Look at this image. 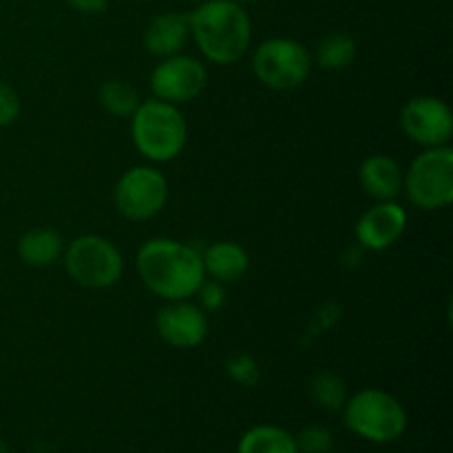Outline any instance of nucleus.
I'll list each match as a JSON object with an SVG mask.
<instances>
[{
	"instance_id": "nucleus-1",
	"label": "nucleus",
	"mask_w": 453,
	"mask_h": 453,
	"mask_svg": "<svg viewBox=\"0 0 453 453\" xmlns=\"http://www.w3.org/2000/svg\"><path fill=\"white\" fill-rule=\"evenodd\" d=\"M135 268L146 290L162 301L190 299L206 279L202 250L171 237H155L142 243Z\"/></svg>"
},
{
	"instance_id": "nucleus-2",
	"label": "nucleus",
	"mask_w": 453,
	"mask_h": 453,
	"mask_svg": "<svg viewBox=\"0 0 453 453\" xmlns=\"http://www.w3.org/2000/svg\"><path fill=\"white\" fill-rule=\"evenodd\" d=\"M190 40L212 65L242 60L252 44V20L243 4L233 0H203L188 13Z\"/></svg>"
},
{
	"instance_id": "nucleus-3",
	"label": "nucleus",
	"mask_w": 453,
	"mask_h": 453,
	"mask_svg": "<svg viewBox=\"0 0 453 453\" xmlns=\"http://www.w3.org/2000/svg\"><path fill=\"white\" fill-rule=\"evenodd\" d=\"M128 119L133 146L146 162H173L188 144V122L180 106L150 97L142 100Z\"/></svg>"
},
{
	"instance_id": "nucleus-4",
	"label": "nucleus",
	"mask_w": 453,
	"mask_h": 453,
	"mask_svg": "<svg viewBox=\"0 0 453 453\" xmlns=\"http://www.w3.org/2000/svg\"><path fill=\"white\" fill-rule=\"evenodd\" d=\"M345 427L374 445H389L407 432V411L394 394L376 388L358 389L343 405Z\"/></svg>"
},
{
	"instance_id": "nucleus-5",
	"label": "nucleus",
	"mask_w": 453,
	"mask_h": 453,
	"mask_svg": "<svg viewBox=\"0 0 453 453\" xmlns=\"http://www.w3.org/2000/svg\"><path fill=\"white\" fill-rule=\"evenodd\" d=\"M403 193L418 211H442L453 202V149H423L403 171Z\"/></svg>"
},
{
	"instance_id": "nucleus-6",
	"label": "nucleus",
	"mask_w": 453,
	"mask_h": 453,
	"mask_svg": "<svg viewBox=\"0 0 453 453\" xmlns=\"http://www.w3.org/2000/svg\"><path fill=\"white\" fill-rule=\"evenodd\" d=\"M65 270L73 283L87 290L113 288L124 274V257L111 239L100 234L75 237L62 252Z\"/></svg>"
},
{
	"instance_id": "nucleus-7",
	"label": "nucleus",
	"mask_w": 453,
	"mask_h": 453,
	"mask_svg": "<svg viewBox=\"0 0 453 453\" xmlns=\"http://www.w3.org/2000/svg\"><path fill=\"white\" fill-rule=\"evenodd\" d=\"M252 73L273 91H295L312 73V53L295 38H268L252 51Z\"/></svg>"
},
{
	"instance_id": "nucleus-8",
	"label": "nucleus",
	"mask_w": 453,
	"mask_h": 453,
	"mask_svg": "<svg viewBox=\"0 0 453 453\" xmlns=\"http://www.w3.org/2000/svg\"><path fill=\"white\" fill-rule=\"evenodd\" d=\"M168 180L153 164L131 166L122 173L113 190V202L119 215L128 221H149L166 208Z\"/></svg>"
},
{
	"instance_id": "nucleus-9",
	"label": "nucleus",
	"mask_w": 453,
	"mask_h": 453,
	"mask_svg": "<svg viewBox=\"0 0 453 453\" xmlns=\"http://www.w3.org/2000/svg\"><path fill=\"white\" fill-rule=\"evenodd\" d=\"M149 84L153 97L181 106L186 102L197 100L206 91L208 69L199 58L186 56L181 51L177 56L159 60V65L150 73Z\"/></svg>"
},
{
	"instance_id": "nucleus-10",
	"label": "nucleus",
	"mask_w": 453,
	"mask_h": 453,
	"mask_svg": "<svg viewBox=\"0 0 453 453\" xmlns=\"http://www.w3.org/2000/svg\"><path fill=\"white\" fill-rule=\"evenodd\" d=\"M401 128L423 149L447 146L453 137V111L442 97L416 96L401 109Z\"/></svg>"
},
{
	"instance_id": "nucleus-11",
	"label": "nucleus",
	"mask_w": 453,
	"mask_h": 453,
	"mask_svg": "<svg viewBox=\"0 0 453 453\" xmlns=\"http://www.w3.org/2000/svg\"><path fill=\"white\" fill-rule=\"evenodd\" d=\"M155 330L171 348L193 349L206 341L208 317L188 299L166 301L155 314Z\"/></svg>"
},
{
	"instance_id": "nucleus-12",
	"label": "nucleus",
	"mask_w": 453,
	"mask_h": 453,
	"mask_svg": "<svg viewBox=\"0 0 453 453\" xmlns=\"http://www.w3.org/2000/svg\"><path fill=\"white\" fill-rule=\"evenodd\" d=\"M407 224H410V217L401 203L376 202L358 217L354 237H357L358 246L365 250L383 252L405 234Z\"/></svg>"
},
{
	"instance_id": "nucleus-13",
	"label": "nucleus",
	"mask_w": 453,
	"mask_h": 453,
	"mask_svg": "<svg viewBox=\"0 0 453 453\" xmlns=\"http://www.w3.org/2000/svg\"><path fill=\"white\" fill-rule=\"evenodd\" d=\"M190 40L188 13L184 12H162L144 29V49L153 58H171L184 51Z\"/></svg>"
},
{
	"instance_id": "nucleus-14",
	"label": "nucleus",
	"mask_w": 453,
	"mask_h": 453,
	"mask_svg": "<svg viewBox=\"0 0 453 453\" xmlns=\"http://www.w3.org/2000/svg\"><path fill=\"white\" fill-rule=\"evenodd\" d=\"M358 184L374 202H396L398 195L403 193L401 164L389 155H370L358 168Z\"/></svg>"
},
{
	"instance_id": "nucleus-15",
	"label": "nucleus",
	"mask_w": 453,
	"mask_h": 453,
	"mask_svg": "<svg viewBox=\"0 0 453 453\" xmlns=\"http://www.w3.org/2000/svg\"><path fill=\"white\" fill-rule=\"evenodd\" d=\"M202 264L203 273L217 283H237L239 279L246 277L248 268H250V257H248L246 248L237 242H215L202 250Z\"/></svg>"
},
{
	"instance_id": "nucleus-16",
	"label": "nucleus",
	"mask_w": 453,
	"mask_h": 453,
	"mask_svg": "<svg viewBox=\"0 0 453 453\" xmlns=\"http://www.w3.org/2000/svg\"><path fill=\"white\" fill-rule=\"evenodd\" d=\"M16 250L18 257L31 268H47L62 257L65 242L53 228H31L20 234Z\"/></svg>"
},
{
	"instance_id": "nucleus-17",
	"label": "nucleus",
	"mask_w": 453,
	"mask_h": 453,
	"mask_svg": "<svg viewBox=\"0 0 453 453\" xmlns=\"http://www.w3.org/2000/svg\"><path fill=\"white\" fill-rule=\"evenodd\" d=\"M237 453H299L288 429L277 425H257L239 438Z\"/></svg>"
},
{
	"instance_id": "nucleus-18",
	"label": "nucleus",
	"mask_w": 453,
	"mask_h": 453,
	"mask_svg": "<svg viewBox=\"0 0 453 453\" xmlns=\"http://www.w3.org/2000/svg\"><path fill=\"white\" fill-rule=\"evenodd\" d=\"M357 51V40L348 31H332L317 44L314 62L323 71H343L352 65Z\"/></svg>"
},
{
	"instance_id": "nucleus-19",
	"label": "nucleus",
	"mask_w": 453,
	"mask_h": 453,
	"mask_svg": "<svg viewBox=\"0 0 453 453\" xmlns=\"http://www.w3.org/2000/svg\"><path fill=\"white\" fill-rule=\"evenodd\" d=\"M97 97H100V104L104 106L106 113L127 119L135 113V109L142 102L137 88L131 82H127V80L118 78L106 80L100 87V91H97Z\"/></svg>"
},
{
	"instance_id": "nucleus-20",
	"label": "nucleus",
	"mask_w": 453,
	"mask_h": 453,
	"mask_svg": "<svg viewBox=\"0 0 453 453\" xmlns=\"http://www.w3.org/2000/svg\"><path fill=\"white\" fill-rule=\"evenodd\" d=\"M310 398L326 411H341L348 401V385L339 374L321 372L310 380Z\"/></svg>"
},
{
	"instance_id": "nucleus-21",
	"label": "nucleus",
	"mask_w": 453,
	"mask_h": 453,
	"mask_svg": "<svg viewBox=\"0 0 453 453\" xmlns=\"http://www.w3.org/2000/svg\"><path fill=\"white\" fill-rule=\"evenodd\" d=\"M295 441L299 453H330L334 449V436H332L330 429L321 427V425L303 427L296 434Z\"/></svg>"
},
{
	"instance_id": "nucleus-22",
	"label": "nucleus",
	"mask_w": 453,
	"mask_h": 453,
	"mask_svg": "<svg viewBox=\"0 0 453 453\" xmlns=\"http://www.w3.org/2000/svg\"><path fill=\"white\" fill-rule=\"evenodd\" d=\"M226 370H228V376L234 383L246 385V388H250V385L259 380V367H257L255 358L246 357V354H237V357L230 358L226 363Z\"/></svg>"
},
{
	"instance_id": "nucleus-23",
	"label": "nucleus",
	"mask_w": 453,
	"mask_h": 453,
	"mask_svg": "<svg viewBox=\"0 0 453 453\" xmlns=\"http://www.w3.org/2000/svg\"><path fill=\"white\" fill-rule=\"evenodd\" d=\"M20 97L9 82L0 80V128L12 127L20 115Z\"/></svg>"
},
{
	"instance_id": "nucleus-24",
	"label": "nucleus",
	"mask_w": 453,
	"mask_h": 453,
	"mask_svg": "<svg viewBox=\"0 0 453 453\" xmlns=\"http://www.w3.org/2000/svg\"><path fill=\"white\" fill-rule=\"evenodd\" d=\"M195 296H199V308L203 312H217L226 303V286L224 283L212 281V279H203V283L195 292Z\"/></svg>"
},
{
	"instance_id": "nucleus-25",
	"label": "nucleus",
	"mask_w": 453,
	"mask_h": 453,
	"mask_svg": "<svg viewBox=\"0 0 453 453\" xmlns=\"http://www.w3.org/2000/svg\"><path fill=\"white\" fill-rule=\"evenodd\" d=\"M66 7L84 16H97L109 9V0H65Z\"/></svg>"
},
{
	"instance_id": "nucleus-26",
	"label": "nucleus",
	"mask_w": 453,
	"mask_h": 453,
	"mask_svg": "<svg viewBox=\"0 0 453 453\" xmlns=\"http://www.w3.org/2000/svg\"><path fill=\"white\" fill-rule=\"evenodd\" d=\"M0 453H12V451H9L7 442H4V441H3V438H0Z\"/></svg>"
},
{
	"instance_id": "nucleus-27",
	"label": "nucleus",
	"mask_w": 453,
	"mask_h": 453,
	"mask_svg": "<svg viewBox=\"0 0 453 453\" xmlns=\"http://www.w3.org/2000/svg\"><path fill=\"white\" fill-rule=\"evenodd\" d=\"M233 3H237V4H243V7H246V4H250V3H257V0H233Z\"/></svg>"
},
{
	"instance_id": "nucleus-28",
	"label": "nucleus",
	"mask_w": 453,
	"mask_h": 453,
	"mask_svg": "<svg viewBox=\"0 0 453 453\" xmlns=\"http://www.w3.org/2000/svg\"><path fill=\"white\" fill-rule=\"evenodd\" d=\"M188 3H193V4H199V3H203V0H188Z\"/></svg>"
},
{
	"instance_id": "nucleus-29",
	"label": "nucleus",
	"mask_w": 453,
	"mask_h": 453,
	"mask_svg": "<svg viewBox=\"0 0 453 453\" xmlns=\"http://www.w3.org/2000/svg\"><path fill=\"white\" fill-rule=\"evenodd\" d=\"M135 3H144V0H135Z\"/></svg>"
}]
</instances>
